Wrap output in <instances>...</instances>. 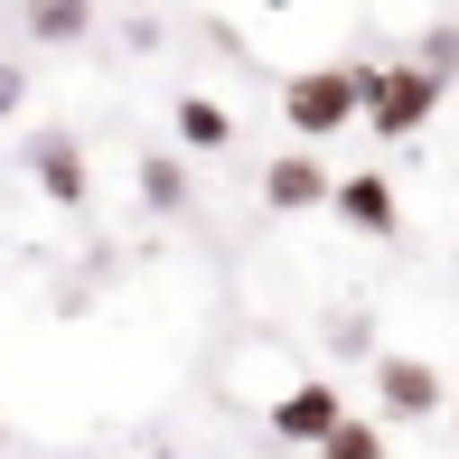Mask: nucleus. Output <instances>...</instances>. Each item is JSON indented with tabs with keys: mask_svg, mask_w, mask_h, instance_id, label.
Returning a JSON list of instances; mask_svg holds the SVG:
<instances>
[{
	"mask_svg": "<svg viewBox=\"0 0 459 459\" xmlns=\"http://www.w3.org/2000/svg\"><path fill=\"white\" fill-rule=\"evenodd\" d=\"M366 94H375V66H366V56H328V66L281 75V122H290L300 141L357 132V122H366Z\"/></svg>",
	"mask_w": 459,
	"mask_h": 459,
	"instance_id": "nucleus-1",
	"label": "nucleus"
},
{
	"mask_svg": "<svg viewBox=\"0 0 459 459\" xmlns=\"http://www.w3.org/2000/svg\"><path fill=\"white\" fill-rule=\"evenodd\" d=\"M441 94L450 85H431L412 56H394V66H375V94H366V132L375 141H412L431 113H441Z\"/></svg>",
	"mask_w": 459,
	"mask_h": 459,
	"instance_id": "nucleus-2",
	"label": "nucleus"
},
{
	"mask_svg": "<svg viewBox=\"0 0 459 459\" xmlns=\"http://www.w3.org/2000/svg\"><path fill=\"white\" fill-rule=\"evenodd\" d=\"M19 160H29V178L48 187V206H66V216L94 197V169H85V141H75V132H29Z\"/></svg>",
	"mask_w": 459,
	"mask_h": 459,
	"instance_id": "nucleus-3",
	"label": "nucleus"
},
{
	"mask_svg": "<svg viewBox=\"0 0 459 459\" xmlns=\"http://www.w3.org/2000/svg\"><path fill=\"white\" fill-rule=\"evenodd\" d=\"M375 403H385L394 422H441V366L385 347V357H375Z\"/></svg>",
	"mask_w": 459,
	"mask_h": 459,
	"instance_id": "nucleus-4",
	"label": "nucleus"
},
{
	"mask_svg": "<svg viewBox=\"0 0 459 459\" xmlns=\"http://www.w3.org/2000/svg\"><path fill=\"white\" fill-rule=\"evenodd\" d=\"M347 422V394L328 385V375H309V385H290L281 403H273V431L281 441H300V450H328V431Z\"/></svg>",
	"mask_w": 459,
	"mask_h": 459,
	"instance_id": "nucleus-5",
	"label": "nucleus"
},
{
	"mask_svg": "<svg viewBox=\"0 0 459 459\" xmlns=\"http://www.w3.org/2000/svg\"><path fill=\"white\" fill-rule=\"evenodd\" d=\"M328 206H338V225H357V235H375V244L403 235V197H394V178H385V169H347Z\"/></svg>",
	"mask_w": 459,
	"mask_h": 459,
	"instance_id": "nucleus-6",
	"label": "nucleus"
},
{
	"mask_svg": "<svg viewBox=\"0 0 459 459\" xmlns=\"http://www.w3.org/2000/svg\"><path fill=\"white\" fill-rule=\"evenodd\" d=\"M328 197H338V178L309 151H281L273 169H263V206H273V216H309V206H328Z\"/></svg>",
	"mask_w": 459,
	"mask_h": 459,
	"instance_id": "nucleus-7",
	"label": "nucleus"
},
{
	"mask_svg": "<svg viewBox=\"0 0 459 459\" xmlns=\"http://www.w3.org/2000/svg\"><path fill=\"white\" fill-rule=\"evenodd\" d=\"M169 122H178V151H225V141H235V113H225L216 94H178Z\"/></svg>",
	"mask_w": 459,
	"mask_h": 459,
	"instance_id": "nucleus-8",
	"label": "nucleus"
},
{
	"mask_svg": "<svg viewBox=\"0 0 459 459\" xmlns=\"http://www.w3.org/2000/svg\"><path fill=\"white\" fill-rule=\"evenodd\" d=\"M19 29H29L38 48H75V38H94V10H85V0H29Z\"/></svg>",
	"mask_w": 459,
	"mask_h": 459,
	"instance_id": "nucleus-9",
	"label": "nucleus"
},
{
	"mask_svg": "<svg viewBox=\"0 0 459 459\" xmlns=\"http://www.w3.org/2000/svg\"><path fill=\"white\" fill-rule=\"evenodd\" d=\"M141 206H151V216H187V160L178 151L141 160Z\"/></svg>",
	"mask_w": 459,
	"mask_h": 459,
	"instance_id": "nucleus-10",
	"label": "nucleus"
},
{
	"mask_svg": "<svg viewBox=\"0 0 459 459\" xmlns=\"http://www.w3.org/2000/svg\"><path fill=\"white\" fill-rule=\"evenodd\" d=\"M412 66H422L431 85H450V75H459V19H431V29L412 38Z\"/></svg>",
	"mask_w": 459,
	"mask_h": 459,
	"instance_id": "nucleus-11",
	"label": "nucleus"
},
{
	"mask_svg": "<svg viewBox=\"0 0 459 459\" xmlns=\"http://www.w3.org/2000/svg\"><path fill=\"white\" fill-rule=\"evenodd\" d=\"M328 357H385L375 347V309H338L328 319Z\"/></svg>",
	"mask_w": 459,
	"mask_h": 459,
	"instance_id": "nucleus-12",
	"label": "nucleus"
},
{
	"mask_svg": "<svg viewBox=\"0 0 459 459\" xmlns=\"http://www.w3.org/2000/svg\"><path fill=\"white\" fill-rule=\"evenodd\" d=\"M319 459H385V431H375V422H357V412H347V422L328 431V450H319Z\"/></svg>",
	"mask_w": 459,
	"mask_h": 459,
	"instance_id": "nucleus-13",
	"label": "nucleus"
},
{
	"mask_svg": "<svg viewBox=\"0 0 459 459\" xmlns=\"http://www.w3.org/2000/svg\"><path fill=\"white\" fill-rule=\"evenodd\" d=\"M19 103H29V66L0 56V122H19Z\"/></svg>",
	"mask_w": 459,
	"mask_h": 459,
	"instance_id": "nucleus-14",
	"label": "nucleus"
},
{
	"mask_svg": "<svg viewBox=\"0 0 459 459\" xmlns=\"http://www.w3.org/2000/svg\"><path fill=\"white\" fill-rule=\"evenodd\" d=\"M450 441H459V422H450Z\"/></svg>",
	"mask_w": 459,
	"mask_h": 459,
	"instance_id": "nucleus-15",
	"label": "nucleus"
},
{
	"mask_svg": "<svg viewBox=\"0 0 459 459\" xmlns=\"http://www.w3.org/2000/svg\"><path fill=\"white\" fill-rule=\"evenodd\" d=\"M151 459H169V450H151Z\"/></svg>",
	"mask_w": 459,
	"mask_h": 459,
	"instance_id": "nucleus-16",
	"label": "nucleus"
},
{
	"mask_svg": "<svg viewBox=\"0 0 459 459\" xmlns=\"http://www.w3.org/2000/svg\"><path fill=\"white\" fill-rule=\"evenodd\" d=\"M0 441H10V431H0Z\"/></svg>",
	"mask_w": 459,
	"mask_h": 459,
	"instance_id": "nucleus-17",
	"label": "nucleus"
}]
</instances>
